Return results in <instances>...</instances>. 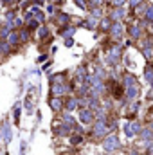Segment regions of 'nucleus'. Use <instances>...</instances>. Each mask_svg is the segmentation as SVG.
I'll list each match as a JSON object with an SVG mask.
<instances>
[{"label": "nucleus", "mask_w": 153, "mask_h": 155, "mask_svg": "<svg viewBox=\"0 0 153 155\" xmlns=\"http://www.w3.org/2000/svg\"><path fill=\"white\" fill-rule=\"evenodd\" d=\"M103 146H105V150L112 151V150H115V148L119 146V139H117L115 135H108V137H106V141L103 142Z\"/></svg>", "instance_id": "obj_1"}, {"label": "nucleus", "mask_w": 153, "mask_h": 155, "mask_svg": "<svg viewBox=\"0 0 153 155\" xmlns=\"http://www.w3.org/2000/svg\"><path fill=\"white\" fill-rule=\"evenodd\" d=\"M106 130H108V126L105 125V121H97L96 125H94V135L101 137V135H105V133H106Z\"/></svg>", "instance_id": "obj_2"}, {"label": "nucleus", "mask_w": 153, "mask_h": 155, "mask_svg": "<svg viewBox=\"0 0 153 155\" xmlns=\"http://www.w3.org/2000/svg\"><path fill=\"white\" fill-rule=\"evenodd\" d=\"M110 33H112V36H114V38H121L122 33H124V27H122L121 22H115L114 25L110 27Z\"/></svg>", "instance_id": "obj_3"}, {"label": "nucleus", "mask_w": 153, "mask_h": 155, "mask_svg": "<svg viewBox=\"0 0 153 155\" xmlns=\"http://www.w3.org/2000/svg\"><path fill=\"white\" fill-rule=\"evenodd\" d=\"M139 130H140L139 123H128V125L124 126V132H126V135H128V137H133Z\"/></svg>", "instance_id": "obj_4"}, {"label": "nucleus", "mask_w": 153, "mask_h": 155, "mask_svg": "<svg viewBox=\"0 0 153 155\" xmlns=\"http://www.w3.org/2000/svg\"><path fill=\"white\" fill-rule=\"evenodd\" d=\"M137 94H139V87H137V83L126 87V97H128V99H135Z\"/></svg>", "instance_id": "obj_5"}, {"label": "nucleus", "mask_w": 153, "mask_h": 155, "mask_svg": "<svg viewBox=\"0 0 153 155\" xmlns=\"http://www.w3.org/2000/svg\"><path fill=\"white\" fill-rule=\"evenodd\" d=\"M79 117H81L83 123H90L92 121V114H90V110H79Z\"/></svg>", "instance_id": "obj_6"}, {"label": "nucleus", "mask_w": 153, "mask_h": 155, "mask_svg": "<svg viewBox=\"0 0 153 155\" xmlns=\"http://www.w3.org/2000/svg\"><path fill=\"white\" fill-rule=\"evenodd\" d=\"M65 92V85H61V83H54L52 85V94L54 96H61Z\"/></svg>", "instance_id": "obj_7"}, {"label": "nucleus", "mask_w": 153, "mask_h": 155, "mask_svg": "<svg viewBox=\"0 0 153 155\" xmlns=\"http://www.w3.org/2000/svg\"><path fill=\"white\" fill-rule=\"evenodd\" d=\"M49 105H50V108H52V110H59V108H61V101H59L58 97H54V99L49 101Z\"/></svg>", "instance_id": "obj_8"}, {"label": "nucleus", "mask_w": 153, "mask_h": 155, "mask_svg": "<svg viewBox=\"0 0 153 155\" xmlns=\"http://www.w3.org/2000/svg\"><path fill=\"white\" fill-rule=\"evenodd\" d=\"M137 81H135V76H131V74H126L124 76V85L126 87H130V85H135Z\"/></svg>", "instance_id": "obj_9"}, {"label": "nucleus", "mask_w": 153, "mask_h": 155, "mask_svg": "<svg viewBox=\"0 0 153 155\" xmlns=\"http://www.w3.org/2000/svg\"><path fill=\"white\" fill-rule=\"evenodd\" d=\"M112 16H114L115 20H121L122 16H124V9H122V7H117V9H115V11H114V13H112Z\"/></svg>", "instance_id": "obj_10"}, {"label": "nucleus", "mask_w": 153, "mask_h": 155, "mask_svg": "<svg viewBox=\"0 0 153 155\" xmlns=\"http://www.w3.org/2000/svg\"><path fill=\"white\" fill-rule=\"evenodd\" d=\"M130 34L133 36V38H139V34H140V29H139L137 25H131V27H130Z\"/></svg>", "instance_id": "obj_11"}, {"label": "nucleus", "mask_w": 153, "mask_h": 155, "mask_svg": "<svg viewBox=\"0 0 153 155\" xmlns=\"http://www.w3.org/2000/svg\"><path fill=\"white\" fill-rule=\"evenodd\" d=\"M76 105H78V101H76V99H68L67 108H68V110H74V108H76Z\"/></svg>", "instance_id": "obj_12"}, {"label": "nucleus", "mask_w": 153, "mask_h": 155, "mask_svg": "<svg viewBox=\"0 0 153 155\" xmlns=\"http://www.w3.org/2000/svg\"><path fill=\"white\" fill-rule=\"evenodd\" d=\"M146 18L150 20V22H153V6L148 7V11H146Z\"/></svg>", "instance_id": "obj_13"}, {"label": "nucleus", "mask_w": 153, "mask_h": 155, "mask_svg": "<svg viewBox=\"0 0 153 155\" xmlns=\"http://www.w3.org/2000/svg\"><path fill=\"white\" fill-rule=\"evenodd\" d=\"M146 79L150 81V83H153V70H150V69H146Z\"/></svg>", "instance_id": "obj_14"}, {"label": "nucleus", "mask_w": 153, "mask_h": 155, "mask_svg": "<svg viewBox=\"0 0 153 155\" xmlns=\"http://www.w3.org/2000/svg\"><path fill=\"white\" fill-rule=\"evenodd\" d=\"M7 50H9L7 43H0V53H7Z\"/></svg>", "instance_id": "obj_15"}, {"label": "nucleus", "mask_w": 153, "mask_h": 155, "mask_svg": "<svg viewBox=\"0 0 153 155\" xmlns=\"http://www.w3.org/2000/svg\"><path fill=\"white\" fill-rule=\"evenodd\" d=\"M151 137V132L150 130H144V132H142V139H150Z\"/></svg>", "instance_id": "obj_16"}, {"label": "nucleus", "mask_w": 153, "mask_h": 155, "mask_svg": "<svg viewBox=\"0 0 153 155\" xmlns=\"http://www.w3.org/2000/svg\"><path fill=\"white\" fill-rule=\"evenodd\" d=\"M101 24H103V29H110V20H106V18H105Z\"/></svg>", "instance_id": "obj_17"}, {"label": "nucleus", "mask_w": 153, "mask_h": 155, "mask_svg": "<svg viewBox=\"0 0 153 155\" xmlns=\"http://www.w3.org/2000/svg\"><path fill=\"white\" fill-rule=\"evenodd\" d=\"M76 4H78V6H81L83 9H87V4H85V0H76Z\"/></svg>", "instance_id": "obj_18"}, {"label": "nucleus", "mask_w": 153, "mask_h": 155, "mask_svg": "<svg viewBox=\"0 0 153 155\" xmlns=\"http://www.w3.org/2000/svg\"><path fill=\"white\" fill-rule=\"evenodd\" d=\"M112 2H114V6H122V4H124V0H112Z\"/></svg>", "instance_id": "obj_19"}, {"label": "nucleus", "mask_w": 153, "mask_h": 155, "mask_svg": "<svg viewBox=\"0 0 153 155\" xmlns=\"http://www.w3.org/2000/svg\"><path fill=\"white\" fill-rule=\"evenodd\" d=\"M139 2H140V0H130V4H131V6H137Z\"/></svg>", "instance_id": "obj_20"}, {"label": "nucleus", "mask_w": 153, "mask_h": 155, "mask_svg": "<svg viewBox=\"0 0 153 155\" xmlns=\"http://www.w3.org/2000/svg\"><path fill=\"white\" fill-rule=\"evenodd\" d=\"M148 155H153V144H151V146L148 148Z\"/></svg>", "instance_id": "obj_21"}, {"label": "nucleus", "mask_w": 153, "mask_h": 155, "mask_svg": "<svg viewBox=\"0 0 153 155\" xmlns=\"http://www.w3.org/2000/svg\"><path fill=\"white\" fill-rule=\"evenodd\" d=\"M151 130H153V123H151Z\"/></svg>", "instance_id": "obj_22"}, {"label": "nucleus", "mask_w": 153, "mask_h": 155, "mask_svg": "<svg viewBox=\"0 0 153 155\" xmlns=\"http://www.w3.org/2000/svg\"><path fill=\"white\" fill-rule=\"evenodd\" d=\"M151 45H153V40H151Z\"/></svg>", "instance_id": "obj_23"}]
</instances>
